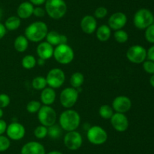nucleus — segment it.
Segmentation results:
<instances>
[{"label": "nucleus", "mask_w": 154, "mask_h": 154, "mask_svg": "<svg viewBox=\"0 0 154 154\" xmlns=\"http://www.w3.org/2000/svg\"><path fill=\"white\" fill-rule=\"evenodd\" d=\"M59 122L63 130L66 131H75L81 123V116L76 110L67 109L60 114Z\"/></svg>", "instance_id": "nucleus-1"}, {"label": "nucleus", "mask_w": 154, "mask_h": 154, "mask_svg": "<svg viewBox=\"0 0 154 154\" xmlns=\"http://www.w3.org/2000/svg\"><path fill=\"white\" fill-rule=\"evenodd\" d=\"M48 33L47 24L43 21L32 23L25 30V36L32 42H39L45 39Z\"/></svg>", "instance_id": "nucleus-2"}, {"label": "nucleus", "mask_w": 154, "mask_h": 154, "mask_svg": "<svg viewBox=\"0 0 154 154\" xmlns=\"http://www.w3.org/2000/svg\"><path fill=\"white\" fill-rule=\"evenodd\" d=\"M45 4V11L52 19H61L67 11V5L64 0H46Z\"/></svg>", "instance_id": "nucleus-3"}, {"label": "nucleus", "mask_w": 154, "mask_h": 154, "mask_svg": "<svg viewBox=\"0 0 154 154\" xmlns=\"http://www.w3.org/2000/svg\"><path fill=\"white\" fill-rule=\"evenodd\" d=\"M154 16L151 11L147 8H141L135 12L133 18L135 27L138 30H145L153 24Z\"/></svg>", "instance_id": "nucleus-4"}, {"label": "nucleus", "mask_w": 154, "mask_h": 154, "mask_svg": "<svg viewBox=\"0 0 154 154\" xmlns=\"http://www.w3.org/2000/svg\"><path fill=\"white\" fill-rule=\"evenodd\" d=\"M53 56L59 63L69 64L73 60L75 54L73 49L69 45L61 44L54 48Z\"/></svg>", "instance_id": "nucleus-5"}, {"label": "nucleus", "mask_w": 154, "mask_h": 154, "mask_svg": "<svg viewBox=\"0 0 154 154\" xmlns=\"http://www.w3.org/2000/svg\"><path fill=\"white\" fill-rule=\"evenodd\" d=\"M57 118V113L51 106H42L38 112V119L39 122L41 125L48 128L56 123Z\"/></svg>", "instance_id": "nucleus-6"}, {"label": "nucleus", "mask_w": 154, "mask_h": 154, "mask_svg": "<svg viewBox=\"0 0 154 154\" xmlns=\"http://www.w3.org/2000/svg\"><path fill=\"white\" fill-rule=\"evenodd\" d=\"M87 139L94 145H101L105 143L108 140L106 131L99 125H93L87 131Z\"/></svg>", "instance_id": "nucleus-7"}, {"label": "nucleus", "mask_w": 154, "mask_h": 154, "mask_svg": "<svg viewBox=\"0 0 154 154\" xmlns=\"http://www.w3.org/2000/svg\"><path fill=\"white\" fill-rule=\"evenodd\" d=\"M78 99V89L72 87L66 88L63 89L60 93V104L63 107L66 109H70L74 107Z\"/></svg>", "instance_id": "nucleus-8"}, {"label": "nucleus", "mask_w": 154, "mask_h": 154, "mask_svg": "<svg viewBox=\"0 0 154 154\" xmlns=\"http://www.w3.org/2000/svg\"><path fill=\"white\" fill-rule=\"evenodd\" d=\"M47 84L52 88H58L63 85L66 75L60 68H54L48 72L46 76Z\"/></svg>", "instance_id": "nucleus-9"}, {"label": "nucleus", "mask_w": 154, "mask_h": 154, "mask_svg": "<svg viewBox=\"0 0 154 154\" xmlns=\"http://www.w3.org/2000/svg\"><path fill=\"white\" fill-rule=\"evenodd\" d=\"M126 57L132 63H141L147 58V50L141 45H132L126 51Z\"/></svg>", "instance_id": "nucleus-10"}, {"label": "nucleus", "mask_w": 154, "mask_h": 154, "mask_svg": "<svg viewBox=\"0 0 154 154\" xmlns=\"http://www.w3.org/2000/svg\"><path fill=\"white\" fill-rule=\"evenodd\" d=\"M83 143V138L79 132L75 131H68L64 137V144L71 150L79 149Z\"/></svg>", "instance_id": "nucleus-11"}, {"label": "nucleus", "mask_w": 154, "mask_h": 154, "mask_svg": "<svg viewBox=\"0 0 154 154\" xmlns=\"http://www.w3.org/2000/svg\"><path fill=\"white\" fill-rule=\"evenodd\" d=\"M6 133H7L8 137L11 140H19L24 137L26 130L22 124L15 122L8 125Z\"/></svg>", "instance_id": "nucleus-12"}, {"label": "nucleus", "mask_w": 154, "mask_h": 154, "mask_svg": "<svg viewBox=\"0 0 154 154\" xmlns=\"http://www.w3.org/2000/svg\"><path fill=\"white\" fill-rule=\"evenodd\" d=\"M110 120L113 128L119 132H123L129 127V120L124 113H114Z\"/></svg>", "instance_id": "nucleus-13"}, {"label": "nucleus", "mask_w": 154, "mask_h": 154, "mask_svg": "<svg viewBox=\"0 0 154 154\" xmlns=\"http://www.w3.org/2000/svg\"><path fill=\"white\" fill-rule=\"evenodd\" d=\"M127 22V17L123 12H115L108 19V27L111 30L117 31V30H122L126 26Z\"/></svg>", "instance_id": "nucleus-14"}, {"label": "nucleus", "mask_w": 154, "mask_h": 154, "mask_svg": "<svg viewBox=\"0 0 154 154\" xmlns=\"http://www.w3.org/2000/svg\"><path fill=\"white\" fill-rule=\"evenodd\" d=\"M132 107V101L130 98L124 95L116 97L112 102V108L116 113H125Z\"/></svg>", "instance_id": "nucleus-15"}, {"label": "nucleus", "mask_w": 154, "mask_h": 154, "mask_svg": "<svg viewBox=\"0 0 154 154\" xmlns=\"http://www.w3.org/2000/svg\"><path fill=\"white\" fill-rule=\"evenodd\" d=\"M97 21L96 18L92 15H86L81 19V28L84 33L92 34L96 30Z\"/></svg>", "instance_id": "nucleus-16"}, {"label": "nucleus", "mask_w": 154, "mask_h": 154, "mask_svg": "<svg viewBox=\"0 0 154 154\" xmlns=\"http://www.w3.org/2000/svg\"><path fill=\"white\" fill-rule=\"evenodd\" d=\"M21 154H45V149L39 142L30 141L23 146Z\"/></svg>", "instance_id": "nucleus-17"}, {"label": "nucleus", "mask_w": 154, "mask_h": 154, "mask_svg": "<svg viewBox=\"0 0 154 154\" xmlns=\"http://www.w3.org/2000/svg\"><path fill=\"white\" fill-rule=\"evenodd\" d=\"M54 47L48 42H42L38 44L36 49L38 56L39 58L44 59V60H48L51 58L54 54Z\"/></svg>", "instance_id": "nucleus-18"}, {"label": "nucleus", "mask_w": 154, "mask_h": 154, "mask_svg": "<svg viewBox=\"0 0 154 154\" xmlns=\"http://www.w3.org/2000/svg\"><path fill=\"white\" fill-rule=\"evenodd\" d=\"M45 39H46V42H48L53 46L54 45L57 46L61 44H67L68 42V38L66 35L60 34L57 31L48 32Z\"/></svg>", "instance_id": "nucleus-19"}, {"label": "nucleus", "mask_w": 154, "mask_h": 154, "mask_svg": "<svg viewBox=\"0 0 154 154\" xmlns=\"http://www.w3.org/2000/svg\"><path fill=\"white\" fill-rule=\"evenodd\" d=\"M34 5L29 2H23L18 6L17 14L20 19H27L33 14Z\"/></svg>", "instance_id": "nucleus-20"}, {"label": "nucleus", "mask_w": 154, "mask_h": 154, "mask_svg": "<svg viewBox=\"0 0 154 154\" xmlns=\"http://www.w3.org/2000/svg\"><path fill=\"white\" fill-rule=\"evenodd\" d=\"M41 101L44 105L51 106L56 100V91L54 88L49 87L45 88L41 93Z\"/></svg>", "instance_id": "nucleus-21"}, {"label": "nucleus", "mask_w": 154, "mask_h": 154, "mask_svg": "<svg viewBox=\"0 0 154 154\" xmlns=\"http://www.w3.org/2000/svg\"><path fill=\"white\" fill-rule=\"evenodd\" d=\"M111 35V30L108 25H101L96 29V37L100 42H106L110 39Z\"/></svg>", "instance_id": "nucleus-22"}, {"label": "nucleus", "mask_w": 154, "mask_h": 154, "mask_svg": "<svg viewBox=\"0 0 154 154\" xmlns=\"http://www.w3.org/2000/svg\"><path fill=\"white\" fill-rule=\"evenodd\" d=\"M29 45V40L25 36H18L14 42V47L18 52H24Z\"/></svg>", "instance_id": "nucleus-23"}, {"label": "nucleus", "mask_w": 154, "mask_h": 154, "mask_svg": "<svg viewBox=\"0 0 154 154\" xmlns=\"http://www.w3.org/2000/svg\"><path fill=\"white\" fill-rule=\"evenodd\" d=\"M20 24L21 21L19 17L11 16L8 18H7L4 25L7 30H9V31H14V30H17L19 28L20 26Z\"/></svg>", "instance_id": "nucleus-24"}, {"label": "nucleus", "mask_w": 154, "mask_h": 154, "mask_svg": "<svg viewBox=\"0 0 154 154\" xmlns=\"http://www.w3.org/2000/svg\"><path fill=\"white\" fill-rule=\"evenodd\" d=\"M84 76L83 73L80 72H75L72 75L70 78V84L72 88L77 89L81 88V86L84 84Z\"/></svg>", "instance_id": "nucleus-25"}, {"label": "nucleus", "mask_w": 154, "mask_h": 154, "mask_svg": "<svg viewBox=\"0 0 154 154\" xmlns=\"http://www.w3.org/2000/svg\"><path fill=\"white\" fill-rule=\"evenodd\" d=\"M46 78L44 76H36L32 81V86L37 91H42L47 87Z\"/></svg>", "instance_id": "nucleus-26"}, {"label": "nucleus", "mask_w": 154, "mask_h": 154, "mask_svg": "<svg viewBox=\"0 0 154 154\" xmlns=\"http://www.w3.org/2000/svg\"><path fill=\"white\" fill-rule=\"evenodd\" d=\"M99 116L103 119H110L114 114V110H113L112 107L105 104L99 107Z\"/></svg>", "instance_id": "nucleus-27"}, {"label": "nucleus", "mask_w": 154, "mask_h": 154, "mask_svg": "<svg viewBox=\"0 0 154 154\" xmlns=\"http://www.w3.org/2000/svg\"><path fill=\"white\" fill-rule=\"evenodd\" d=\"M21 63H22V66L23 68L26 69H31L35 66L37 60L35 58L34 56L28 54L23 58Z\"/></svg>", "instance_id": "nucleus-28"}, {"label": "nucleus", "mask_w": 154, "mask_h": 154, "mask_svg": "<svg viewBox=\"0 0 154 154\" xmlns=\"http://www.w3.org/2000/svg\"><path fill=\"white\" fill-rule=\"evenodd\" d=\"M48 134L51 138L57 139L60 137L62 134V128L56 123L54 125H51V126L48 127Z\"/></svg>", "instance_id": "nucleus-29"}, {"label": "nucleus", "mask_w": 154, "mask_h": 154, "mask_svg": "<svg viewBox=\"0 0 154 154\" xmlns=\"http://www.w3.org/2000/svg\"><path fill=\"white\" fill-rule=\"evenodd\" d=\"M114 39L118 43H125L129 39V35L125 30H119L115 31L114 34Z\"/></svg>", "instance_id": "nucleus-30"}, {"label": "nucleus", "mask_w": 154, "mask_h": 154, "mask_svg": "<svg viewBox=\"0 0 154 154\" xmlns=\"http://www.w3.org/2000/svg\"><path fill=\"white\" fill-rule=\"evenodd\" d=\"M48 127L44 126V125H38L36 127L34 130V134L36 138L43 139L48 135Z\"/></svg>", "instance_id": "nucleus-31"}, {"label": "nucleus", "mask_w": 154, "mask_h": 154, "mask_svg": "<svg viewBox=\"0 0 154 154\" xmlns=\"http://www.w3.org/2000/svg\"><path fill=\"white\" fill-rule=\"evenodd\" d=\"M42 104L39 101H31L27 104L26 105V110L30 113H38V110H40Z\"/></svg>", "instance_id": "nucleus-32"}, {"label": "nucleus", "mask_w": 154, "mask_h": 154, "mask_svg": "<svg viewBox=\"0 0 154 154\" xmlns=\"http://www.w3.org/2000/svg\"><path fill=\"white\" fill-rule=\"evenodd\" d=\"M144 36L147 42L150 43H154V24L145 29Z\"/></svg>", "instance_id": "nucleus-33"}, {"label": "nucleus", "mask_w": 154, "mask_h": 154, "mask_svg": "<svg viewBox=\"0 0 154 154\" xmlns=\"http://www.w3.org/2000/svg\"><path fill=\"white\" fill-rule=\"evenodd\" d=\"M11 141L8 137L0 135V152L5 151L10 147Z\"/></svg>", "instance_id": "nucleus-34"}, {"label": "nucleus", "mask_w": 154, "mask_h": 154, "mask_svg": "<svg viewBox=\"0 0 154 154\" xmlns=\"http://www.w3.org/2000/svg\"><path fill=\"white\" fill-rule=\"evenodd\" d=\"M108 14V9L105 7H99L96 9L94 12V17L98 19H103Z\"/></svg>", "instance_id": "nucleus-35"}, {"label": "nucleus", "mask_w": 154, "mask_h": 154, "mask_svg": "<svg viewBox=\"0 0 154 154\" xmlns=\"http://www.w3.org/2000/svg\"><path fill=\"white\" fill-rule=\"evenodd\" d=\"M143 69L146 72L153 75L154 74V62L147 60L143 62Z\"/></svg>", "instance_id": "nucleus-36"}, {"label": "nucleus", "mask_w": 154, "mask_h": 154, "mask_svg": "<svg viewBox=\"0 0 154 154\" xmlns=\"http://www.w3.org/2000/svg\"><path fill=\"white\" fill-rule=\"evenodd\" d=\"M11 98L7 94H0V108L7 107L10 104Z\"/></svg>", "instance_id": "nucleus-37"}, {"label": "nucleus", "mask_w": 154, "mask_h": 154, "mask_svg": "<svg viewBox=\"0 0 154 154\" xmlns=\"http://www.w3.org/2000/svg\"><path fill=\"white\" fill-rule=\"evenodd\" d=\"M46 11H45V9H44L43 8L37 7L34 8V10H33V14L36 17V18H43L45 17Z\"/></svg>", "instance_id": "nucleus-38"}, {"label": "nucleus", "mask_w": 154, "mask_h": 154, "mask_svg": "<svg viewBox=\"0 0 154 154\" xmlns=\"http://www.w3.org/2000/svg\"><path fill=\"white\" fill-rule=\"evenodd\" d=\"M147 58L154 62V45L150 47L147 51Z\"/></svg>", "instance_id": "nucleus-39"}, {"label": "nucleus", "mask_w": 154, "mask_h": 154, "mask_svg": "<svg viewBox=\"0 0 154 154\" xmlns=\"http://www.w3.org/2000/svg\"><path fill=\"white\" fill-rule=\"evenodd\" d=\"M7 123L5 120L0 119V135H2L7 129Z\"/></svg>", "instance_id": "nucleus-40"}, {"label": "nucleus", "mask_w": 154, "mask_h": 154, "mask_svg": "<svg viewBox=\"0 0 154 154\" xmlns=\"http://www.w3.org/2000/svg\"><path fill=\"white\" fill-rule=\"evenodd\" d=\"M6 32H7V30H6L5 25L2 24V23H0V39H2L5 36Z\"/></svg>", "instance_id": "nucleus-41"}, {"label": "nucleus", "mask_w": 154, "mask_h": 154, "mask_svg": "<svg viewBox=\"0 0 154 154\" xmlns=\"http://www.w3.org/2000/svg\"><path fill=\"white\" fill-rule=\"evenodd\" d=\"M45 2H46V0H29V2L35 6L42 5L45 4Z\"/></svg>", "instance_id": "nucleus-42"}, {"label": "nucleus", "mask_w": 154, "mask_h": 154, "mask_svg": "<svg viewBox=\"0 0 154 154\" xmlns=\"http://www.w3.org/2000/svg\"><path fill=\"white\" fill-rule=\"evenodd\" d=\"M37 63L39 65V66H44L45 63V60L42 58H38L37 60Z\"/></svg>", "instance_id": "nucleus-43"}, {"label": "nucleus", "mask_w": 154, "mask_h": 154, "mask_svg": "<svg viewBox=\"0 0 154 154\" xmlns=\"http://www.w3.org/2000/svg\"><path fill=\"white\" fill-rule=\"evenodd\" d=\"M150 83L152 87L154 88V74L151 75V77L150 78Z\"/></svg>", "instance_id": "nucleus-44"}, {"label": "nucleus", "mask_w": 154, "mask_h": 154, "mask_svg": "<svg viewBox=\"0 0 154 154\" xmlns=\"http://www.w3.org/2000/svg\"><path fill=\"white\" fill-rule=\"evenodd\" d=\"M48 154H63L60 151H57V150H54V151H51V152H48Z\"/></svg>", "instance_id": "nucleus-45"}, {"label": "nucleus", "mask_w": 154, "mask_h": 154, "mask_svg": "<svg viewBox=\"0 0 154 154\" xmlns=\"http://www.w3.org/2000/svg\"><path fill=\"white\" fill-rule=\"evenodd\" d=\"M3 116V110L2 109L0 108V119H2V117Z\"/></svg>", "instance_id": "nucleus-46"}, {"label": "nucleus", "mask_w": 154, "mask_h": 154, "mask_svg": "<svg viewBox=\"0 0 154 154\" xmlns=\"http://www.w3.org/2000/svg\"><path fill=\"white\" fill-rule=\"evenodd\" d=\"M2 14H3V11H2V9L0 8V20H1L2 17Z\"/></svg>", "instance_id": "nucleus-47"}]
</instances>
